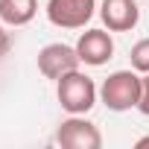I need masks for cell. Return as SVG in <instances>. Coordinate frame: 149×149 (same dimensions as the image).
Here are the masks:
<instances>
[{
    "mask_svg": "<svg viewBox=\"0 0 149 149\" xmlns=\"http://www.w3.org/2000/svg\"><path fill=\"white\" fill-rule=\"evenodd\" d=\"M100 100L108 111H129L137 108L140 100V73L132 70H114L100 88Z\"/></svg>",
    "mask_w": 149,
    "mask_h": 149,
    "instance_id": "2",
    "label": "cell"
},
{
    "mask_svg": "<svg viewBox=\"0 0 149 149\" xmlns=\"http://www.w3.org/2000/svg\"><path fill=\"white\" fill-rule=\"evenodd\" d=\"M137 111L143 117H149V73L140 76V100H137Z\"/></svg>",
    "mask_w": 149,
    "mask_h": 149,
    "instance_id": "10",
    "label": "cell"
},
{
    "mask_svg": "<svg viewBox=\"0 0 149 149\" xmlns=\"http://www.w3.org/2000/svg\"><path fill=\"white\" fill-rule=\"evenodd\" d=\"M129 58H132V67H134L137 73H149V38H140V41L132 47Z\"/></svg>",
    "mask_w": 149,
    "mask_h": 149,
    "instance_id": "9",
    "label": "cell"
},
{
    "mask_svg": "<svg viewBox=\"0 0 149 149\" xmlns=\"http://www.w3.org/2000/svg\"><path fill=\"white\" fill-rule=\"evenodd\" d=\"M56 97L67 114H88L97 105V85L82 70H70L56 82Z\"/></svg>",
    "mask_w": 149,
    "mask_h": 149,
    "instance_id": "1",
    "label": "cell"
},
{
    "mask_svg": "<svg viewBox=\"0 0 149 149\" xmlns=\"http://www.w3.org/2000/svg\"><path fill=\"white\" fill-rule=\"evenodd\" d=\"M6 50H9V32L3 29V21H0V56H6Z\"/></svg>",
    "mask_w": 149,
    "mask_h": 149,
    "instance_id": "11",
    "label": "cell"
},
{
    "mask_svg": "<svg viewBox=\"0 0 149 149\" xmlns=\"http://www.w3.org/2000/svg\"><path fill=\"white\" fill-rule=\"evenodd\" d=\"M79 64H82V58H79L76 47H70V44H47L38 50V73L44 79L58 82L64 73L79 70Z\"/></svg>",
    "mask_w": 149,
    "mask_h": 149,
    "instance_id": "5",
    "label": "cell"
},
{
    "mask_svg": "<svg viewBox=\"0 0 149 149\" xmlns=\"http://www.w3.org/2000/svg\"><path fill=\"white\" fill-rule=\"evenodd\" d=\"M97 12V0H47V21L58 29H82Z\"/></svg>",
    "mask_w": 149,
    "mask_h": 149,
    "instance_id": "4",
    "label": "cell"
},
{
    "mask_svg": "<svg viewBox=\"0 0 149 149\" xmlns=\"http://www.w3.org/2000/svg\"><path fill=\"white\" fill-rule=\"evenodd\" d=\"M134 146H137V149H149V134H143V137H140Z\"/></svg>",
    "mask_w": 149,
    "mask_h": 149,
    "instance_id": "12",
    "label": "cell"
},
{
    "mask_svg": "<svg viewBox=\"0 0 149 149\" xmlns=\"http://www.w3.org/2000/svg\"><path fill=\"white\" fill-rule=\"evenodd\" d=\"M76 53L82 58V64L88 67H102L111 56H114V41L111 32L105 29H85L76 41Z\"/></svg>",
    "mask_w": 149,
    "mask_h": 149,
    "instance_id": "7",
    "label": "cell"
},
{
    "mask_svg": "<svg viewBox=\"0 0 149 149\" xmlns=\"http://www.w3.org/2000/svg\"><path fill=\"white\" fill-rule=\"evenodd\" d=\"M38 12V0H0V21L6 26H26Z\"/></svg>",
    "mask_w": 149,
    "mask_h": 149,
    "instance_id": "8",
    "label": "cell"
},
{
    "mask_svg": "<svg viewBox=\"0 0 149 149\" xmlns=\"http://www.w3.org/2000/svg\"><path fill=\"white\" fill-rule=\"evenodd\" d=\"M56 143L64 146V149H100L102 134L91 120H85V114H70L67 120L58 123Z\"/></svg>",
    "mask_w": 149,
    "mask_h": 149,
    "instance_id": "3",
    "label": "cell"
},
{
    "mask_svg": "<svg viewBox=\"0 0 149 149\" xmlns=\"http://www.w3.org/2000/svg\"><path fill=\"white\" fill-rule=\"evenodd\" d=\"M100 18L108 32H132L140 21V6L137 0H102Z\"/></svg>",
    "mask_w": 149,
    "mask_h": 149,
    "instance_id": "6",
    "label": "cell"
}]
</instances>
